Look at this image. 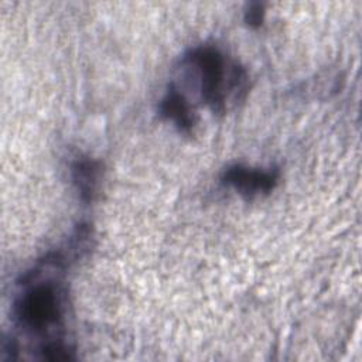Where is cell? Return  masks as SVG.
<instances>
[{
  "label": "cell",
  "mask_w": 362,
  "mask_h": 362,
  "mask_svg": "<svg viewBox=\"0 0 362 362\" xmlns=\"http://www.w3.org/2000/svg\"><path fill=\"white\" fill-rule=\"evenodd\" d=\"M264 20V4L263 3H250L245 10V23L249 27L257 28Z\"/></svg>",
  "instance_id": "cell-6"
},
{
  "label": "cell",
  "mask_w": 362,
  "mask_h": 362,
  "mask_svg": "<svg viewBox=\"0 0 362 362\" xmlns=\"http://www.w3.org/2000/svg\"><path fill=\"white\" fill-rule=\"evenodd\" d=\"M68 259L64 250L49 252L18 281L13 318L24 332L41 338L38 351L47 344L65 341L68 304L62 273Z\"/></svg>",
  "instance_id": "cell-1"
},
{
  "label": "cell",
  "mask_w": 362,
  "mask_h": 362,
  "mask_svg": "<svg viewBox=\"0 0 362 362\" xmlns=\"http://www.w3.org/2000/svg\"><path fill=\"white\" fill-rule=\"evenodd\" d=\"M100 174L102 167L98 160L88 156H79L72 161L71 177L82 202L89 204L93 201L99 187Z\"/></svg>",
  "instance_id": "cell-5"
},
{
  "label": "cell",
  "mask_w": 362,
  "mask_h": 362,
  "mask_svg": "<svg viewBox=\"0 0 362 362\" xmlns=\"http://www.w3.org/2000/svg\"><path fill=\"white\" fill-rule=\"evenodd\" d=\"M277 168H252L243 164L229 165L222 174V182L245 198L270 194L279 184Z\"/></svg>",
  "instance_id": "cell-3"
},
{
  "label": "cell",
  "mask_w": 362,
  "mask_h": 362,
  "mask_svg": "<svg viewBox=\"0 0 362 362\" xmlns=\"http://www.w3.org/2000/svg\"><path fill=\"white\" fill-rule=\"evenodd\" d=\"M182 65L198 89L201 100L214 112L245 99L249 89L246 69L215 45H198L182 57Z\"/></svg>",
  "instance_id": "cell-2"
},
{
  "label": "cell",
  "mask_w": 362,
  "mask_h": 362,
  "mask_svg": "<svg viewBox=\"0 0 362 362\" xmlns=\"http://www.w3.org/2000/svg\"><path fill=\"white\" fill-rule=\"evenodd\" d=\"M158 113L161 117L173 122L180 132L187 134L194 130L197 123L195 112L191 103L174 83H170L168 90L160 100Z\"/></svg>",
  "instance_id": "cell-4"
}]
</instances>
